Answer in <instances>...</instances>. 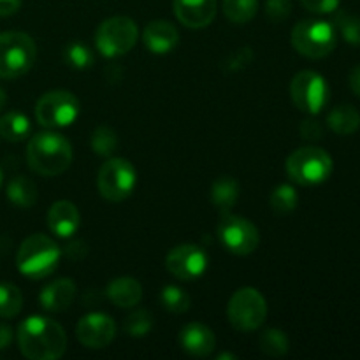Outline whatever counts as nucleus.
I'll return each instance as SVG.
<instances>
[{
    "label": "nucleus",
    "mask_w": 360,
    "mask_h": 360,
    "mask_svg": "<svg viewBox=\"0 0 360 360\" xmlns=\"http://www.w3.org/2000/svg\"><path fill=\"white\" fill-rule=\"evenodd\" d=\"M18 347L30 360H58L67 350V334L49 316L32 315L18 327Z\"/></svg>",
    "instance_id": "obj_1"
},
{
    "label": "nucleus",
    "mask_w": 360,
    "mask_h": 360,
    "mask_svg": "<svg viewBox=\"0 0 360 360\" xmlns=\"http://www.w3.org/2000/svg\"><path fill=\"white\" fill-rule=\"evenodd\" d=\"M28 167L39 176H58L72 164V146L58 132L35 134L27 146Z\"/></svg>",
    "instance_id": "obj_2"
},
{
    "label": "nucleus",
    "mask_w": 360,
    "mask_h": 360,
    "mask_svg": "<svg viewBox=\"0 0 360 360\" xmlns=\"http://www.w3.org/2000/svg\"><path fill=\"white\" fill-rule=\"evenodd\" d=\"M58 245L44 234H32L20 245L16 253V266L21 274L30 280H41L56 271L60 264Z\"/></svg>",
    "instance_id": "obj_3"
},
{
    "label": "nucleus",
    "mask_w": 360,
    "mask_h": 360,
    "mask_svg": "<svg viewBox=\"0 0 360 360\" xmlns=\"http://www.w3.org/2000/svg\"><path fill=\"white\" fill-rule=\"evenodd\" d=\"M37 60V46L25 32L0 34V77L16 79L34 67Z\"/></svg>",
    "instance_id": "obj_4"
},
{
    "label": "nucleus",
    "mask_w": 360,
    "mask_h": 360,
    "mask_svg": "<svg viewBox=\"0 0 360 360\" xmlns=\"http://www.w3.org/2000/svg\"><path fill=\"white\" fill-rule=\"evenodd\" d=\"M290 42L306 58H326L336 48V28L323 20H302L292 28Z\"/></svg>",
    "instance_id": "obj_5"
},
{
    "label": "nucleus",
    "mask_w": 360,
    "mask_h": 360,
    "mask_svg": "<svg viewBox=\"0 0 360 360\" xmlns=\"http://www.w3.org/2000/svg\"><path fill=\"white\" fill-rule=\"evenodd\" d=\"M333 167L330 155L316 146L299 148L287 158L288 178L302 186H315L327 181L333 174Z\"/></svg>",
    "instance_id": "obj_6"
},
{
    "label": "nucleus",
    "mask_w": 360,
    "mask_h": 360,
    "mask_svg": "<svg viewBox=\"0 0 360 360\" xmlns=\"http://www.w3.org/2000/svg\"><path fill=\"white\" fill-rule=\"evenodd\" d=\"M139 28L129 16H112L102 21L95 32V46L105 58L127 55L136 46Z\"/></svg>",
    "instance_id": "obj_7"
},
{
    "label": "nucleus",
    "mask_w": 360,
    "mask_h": 360,
    "mask_svg": "<svg viewBox=\"0 0 360 360\" xmlns=\"http://www.w3.org/2000/svg\"><path fill=\"white\" fill-rule=\"evenodd\" d=\"M227 316L231 326L241 333L257 330L266 322V297L253 287L239 288L229 301Z\"/></svg>",
    "instance_id": "obj_8"
},
{
    "label": "nucleus",
    "mask_w": 360,
    "mask_h": 360,
    "mask_svg": "<svg viewBox=\"0 0 360 360\" xmlns=\"http://www.w3.org/2000/svg\"><path fill=\"white\" fill-rule=\"evenodd\" d=\"M137 185L136 167L127 158H109L102 164L97 176L101 195L109 202H122L132 195Z\"/></svg>",
    "instance_id": "obj_9"
},
{
    "label": "nucleus",
    "mask_w": 360,
    "mask_h": 360,
    "mask_svg": "<svg viewBox=\"0 0 360 360\" xmlns=\"http://www.w3.org/2000/svg\"><path fill=\"white\" fill-rule=\"evenodd\" d=\"M79 112V101L67 90L48 91L35 104V120L39 125L51 130L72 125Z\"/></svg>",
    "instance_id": "obj_10"
},
{
    "label": "nucleus",
    "mask_w": 360,
    "mask_h": 360,
    "mask_svg": "<svg viewBox=\"0 0 360 360\" xmlns=\"http://www.w3.org/2000/svg\"><path fill=\"white\" fill-rule=\"evenodd\" d=\"M217 234L224 248L227 252L234 253V255L245 257L259 248V229L252 221L243 217H238V214L221 213Z\"/></svg>",
    "instance_id": "obj_11"
},
{
    "label": "nucleus",
    "mask_w": 360,
    "mask_h": 360,
    "mask_svg": "<svg viewBox=\"0 0 360 360\" xmlns=\"http://www.w3.org/2000/svg\"><path fill=\"white\" fill-rule=\"evenodd\" d=\"M290 98L295 108L308 115H319L329 102V84L315 70H301L290 81Z\"/></svg>",
    "instance_id": "obj_12"
},
{
    "label": "nucleus",
    "mask_w": 360,
    "mask_h": 360,
    "mask_svg": "<svg viewBox=\"0 0 360 360\" xmlns=\"http://www.w3.org/2000/svg\"><path fill=\"white\" fill-rule=\"evenodd\" d=\"M206 252L197 245H179L174 246L165 257V267L172 276L178 280L190 281L197 280L207 271Z\"/></svg>",
    "instance_id": "obj_13"
},
{
    "label": "nucleus",
    "mask_w": 360,
    "mask_h": 360,
    "mask_svg": "<svg viewBox=\"0 0 360 360\" xmlns=\"http://www.w3.org/2000/svg\"><path fill=\"white\" fill-rule=\"evenodd\" d=\"M76 336L83 347L90 350H101L115 340L116 323L105 313H90L77 322Z\"/></svg>",
    "instance_id": "obj_14"
},
{
    "label": "nucleus",
    "mask_w": 360,
    "mask_h": 360,
    "mask_svg": "<svg viewBox=\"0 0 360 360\" xmlns=\"http://www.w3.org/2000/svg\"><path fill=\"white\" fill-rule=\"evenodd\" d=\"M176 18L188 28L210 27L218 13V0H174Z\"/></svg>",
    "instance_id": "obj_15"
},
{
    "label": "nucleus",
    "mask_w": 360,
    "mask_h": 360,
    "mask_svg": "<svg viewBox=\"0 0 360 360\" xmlns=\"http://www.w3.org/2000/svg\"><path fill=\"white\" fill-rule=\"evenodd\" d=\"M144 46L155 55H167L179 44V32L171 21L157 20L148 23L143 34Z\"/></svg>",
    "instance_id": "obj_16"
},
{
    "label": "nucleus",
    "mask_w": 360,
    "mask_h": 360,
    "mask_svg": "<svg viewBox=\"0 0 360 360\" xmlns=\"http://www.w3.org/2000/svg\"><path fill=\"white\" fill-rule=\"evenodd\" d=\"M179 347L192 357H207L214 352L217 347V338L210 327L202 323H188L181 329L178 336Z\"/></svg>",
    "instance_id": "obj_17"
},
{
    "label": "nucleus",
    "mask_w": 360,
    "mask_h": 360,
    "mask_svg": "<svg viewBox=\"0 0 360 360\" xmlns=\"http://www.w3.org/2000/svg\"><path fill=\"white\" fill-rule=\"evenodd\" d=\"M48 229L58 238H70L81 227V213L70 200H56L48 211Z\"/></svg>",
    "instance_id": "obj_18"
},
{
    "label": "nucleus",
    "mask_w": 360,
    "mask_h": 360,
    "mask_svg": "<svg viewBox=\"0 0 360 360\" xmlns=\"http://www.w3.org/2000/svg\"><path fill=\"white\" fill-rule=\"evenodd\" d=\"M76 283L69 278H58L53 283L46 285L39 294V302L46 311L60 313L70 308V304L76 299Z\"/></svg>",
    "instance_id": "obj_19"
},
{
    "label": "nucleus",
    "mask_w": 360,
    "mask_h": 360,
    "mask_svg": "<svg viewBox=\"0 0 360 360\" xmlns=\"http://www.w3.org/2000/svg\"><path fill=\"white\" fill-rule=\"evenodd\" d=\"M108 297L118 308H134L143 299V287L132 276L115 278L108 285Z\"/></svg>",
    "instance_id": "obj_20"
},
{
    "label": "nucleus",
    "mask_w": 360,
    "mask_h": 360,
    "mask_svg": "<svg viewBox=\"0 0 360 360\" xmlns=\"http://www.w3.org/2000/svg\"><path fill=\"white\" fill-rule=\"evenodd\" d=\"M211 200L221 213H231L239 200V181L231 176H221L211 186Z\"/></svg>",
    "instance_id": "obj_21"
},
{
    "label": "nucleus",
    "mask_w": 360,
    "mask_h": 360,
    "mask_svg": "<svg viewBox=\"0 0 360 360\" xmlns=\"http://www.w3.org/2000/svg\"><path fill=\"white\" fill-rule=\"evenodd\" d=\"M327 125L338 136H352L360 127V115L357 109L350 104L336 105L327 116Z\"/></svg>",
    "instance_id": "obj_22"
},
{
    "label": "nucleus",
    "mask_w": 360,
    "mask_h": 360,
    "mask_svg": "<svg viewBox=\"0 0 360 360\" xmlns=\"http://www.w3.org/2000/svg\"><path fill=\"white\" fill-rule=\"evenodd\" d=\"M7 199L16 207H23V210L35 206L39 199L37 186L25 176H16L7 185Z\"/></svg>",
    "instance_id": "obj_23"
},
{
    "label": "nucleus",
    "mask_w": 360,
    "mask_h": 360,
    "mask_svg": "<svg viewBox=\"0 0 360 360\" xmlns=\"http://www.w3.org/2000/svg\"><path fill=\"white\" fill-rule=\"evenodd\" d=\"M30 120L20 111H9L0 118V136L9 143H20L30 134Z\"/></svg>",
    "instance_id": "obj_24"
},
{
    "label": "nucleus",
    "mask_w": 360,
    "mask_h": 360,
    "mask_svg": "<svg viewBox=\"0 0 360 360\" xmlns=\"http://www.w3.org/2000/svg\"><path fill=\"white\" fill-rule=\"evenodd\" d=\"M221 7L229 21L245 25L255 18L259 11V0H224Z\"/></svg>",
    "instance_id": "obj_25"
},
{
    "label": "nucleus",
    "mask_w": 360,
    "mask_h": 360,
    "mask_svg": "<svg viewBox=\"0 0 360 360\" xmlns=\"http://www.w3.org/2000/svg\"><path fill=\"white\" fill-rule=\"evenodd\" d=\"M271 210L276 214H290L292 211H295L299 204V195L297 190L292 185H278L276 188L271 193Z\"/></svg>",
    "instance_id": "obj_26"
},
{
    "label": "nucleus",
    "mask_w": 360,
    "mask_h": 360,
    "mask_svg": "<svg viewBox=\"0 0 360 360\" xmlns=\"http://www.w3.org/2000/svg\"><path fill=\"white\" fill-rule=\"evenodd\" d=\"M23 308V294L14 283H0V316L14 319Z\"/></svg>",
    "instance_id": "obj_27"
},
{
    "label": "nucleus",
    "mask_w": 360,
    "mask_h": 360,
    "mask_svg": "<svg viewBox=\"0 0 360 360\" xmlns=\"http://www.w3.org/2000/svg\"><path fill=\"white\" fill-rule=\"evenodd\" d=\"M160 302L167 311L174 313V315H181V313H186L190 309L192 299L183 288L176 287V285H167V287L162 288Z\"/></svg>",
    "instance_id": "obj_28"
},
{
    "label": "nucleus",
    "mask_w": 360,
    "mask_h": 360,
    "mask_svg": "<svg viewBox=\"0 0 360 360\" xmlns=\"http://www.w3.org/2000/svg\"><path fill=\"white\" fill-rule=\"evenodd\" d=\"M260 350L267 355V357H283L288 352V338L283 330L280 329H267L264 330L260 336Z\"/></svg>",
    "instance_id": "obj_29"
},
{
    "label": "nucleus",
    "mask_w": 360,
    "mask_h": 360,
    "mask_svg": "<svg viewBox=\"0 0 360 360\" xmlns=\"http://www.w3.org/2000/svg\"><path fill=\"white\" fill-rule=\"evenodd\" d=\"M91 150L101 157H109L118 148V136L111 127H97L91 134Z\"/></svg>",
    "instance_id": "obj_30"
},
{
    "label": "nucleus",
    "mask_w": 360,
    "mask_h": 360,
    "mask_svg": "<svg viewBox=\"0 0 360 360\" xmlns=\"http://www.w3.org/2000/svg\"><path fill=\"white\" fill-rule=\"evenodd\" d=\"M63 60L72 69L84 70L94 63V53H91V49L88 46L81 44V42H70L63 49Z\"/></svg>",
    "instance_id": "obj_31"
},
{
    "label": "nucleus",
    "mask_w": 360,
    "mask_h": 360,
    "mask_svg": "<svg viewBox=\"0 0 360 360\" xmlns=\"http://www.w3.org/2000/svg\"><path fill=\"white\" fill-rule=\"evenodd\" d=\"M153 327V316L146 309H137L127 316L123 329L130 338H144Z\"/></svg>",
    "instance_id": "obj_32"
},
{
    "label": "nucleus",
    "mask_w": 360,
    "mask_h": 360,
    "mask_svg": "<svg viewBox=\"0 0 360 360\" xmlns=\"http://www.w3.org/2000/svg\"><path fill=\"white\" fill-rule=\"evenodd\" d=\"M336 27L343 39L354 46H360V16L341 13L336 18Z\"/></svg>",
    "instance_id": "obj_33"
},
{
    "label": "nucleus",
    "mask_w": 360,
    "mask_h": 360,
    "mask_svg": "<svg viewBox=\"0 0 360 360\" xmlns=\"http://www.w3.org/2000/svg\"><path fill=\"white\" fill-rule=\"evenodd\" d=\"M267 18L274 23H281L287 20L292 13V2L290 0H267L266 4Z\"/></svg>",
    "instance_id": "obj_34"
},
{
    "label": "nucleus",
    "mask_w": 360,
    "mask_h": 360,
    "mask_svg": "<svg viewBox=\"0 0 360 360\" xmlns=\"http://www.w3.org/2000/svg\"><path fill=\"white\" fill-rule=\"evenodd\" d=\"M341 0H301L302 7L309 13L315 14H329L340 7Z\"/></svg>",
    "instance_id": "obj_35"
},
{
    "label": "nucleus",
    "mask_w": 360,
    "mask_h": 360,
    "mask_svg": "<svg viewBox=\"0 0 360 360\" xmlns=\"http://www.w3.org/2000/svg\"><path fill=\"white\" fill-rule=\"evenodd\" d=\"M299 132H301V136L304 137V139L316 141L323 136V127L320 125V122L309 118V120H304V122L301 123V127H299Z\"/></svg>",
    "instance_id": "obj_36"
},
{
    "label": "nucleus",
    "mask_w": 360,
    "mask_h": 360,
    "mask_svg": "<svg viewBox=\"0 0 360 360\" xmlns=\"http://www.w3.org/2000/svg\"><path fill=\"white\" fill-rule=\"evenodd\" d=\"M21 0H0V18L13 16L20 11Z\"/></svg>",
    "instance_id": "obj_37"
},
{
    "label": "nucleus",
    "mask_w": 360,
    "mask_h": 360,
    "mask_svg": "<svg viewBox=\"0 0 360 360\" xmlns=\"http://www.w3.org/2000/svg\"><path fill=\"white\" fill-rule=\"evenodd\" d=\"M13 343V329L7 323L0 322V350H6Z\"/></svg>",
    "instance_id": "obj_38"
},
{
    "label": "nucleus",
    "mask_w": 360,
    "mask_h": 360,
    "mask_svg": "<svg viewBox=\"0 0 360 360\" xmlns=\"http://www.w3.org/2000/svg\"><path fill=\"white\" fill-rule=\"evenodd\" d=\"M348 83H350L352 91L360 97V65H357L354 70H352L350 77H348Z\"/></svg>",
    "instance_id": "obj_39"
},
{
    "label": "nucleus",
    "mask_w": 360,
    "mask_h": 360,
    "mask_svg": "<svg viewBox=\"0 0 360 360\" xmlns=\"http://www.w3.org/2000/svg\"><path fill=\"white\" fill-rule=\"evenodd\" d=\"M6 102H7V95H6V91H4L2 88H0V111H2V109H4Z\"/></svg>",
    "instance_id": "obj_40"
},
{
    "label": "nucleus",
    "mask_w": 360,
    "mask_h": 360,
    "mask_svg": "<svg viewBox=\"0 0 360 360\" xmlns=\"http://www.w3.org/2000/svg\"><path fill=\"white\" fill-rule=\"evenodd\" d=\"M221 359H231V360H236L238 357H236V355H231V354H220V355H218V360H221Z\"/></svg>",
    "instance_id": "obj_41"
},
{
    "label": "nucleus",
    "mask_w": 360,
    "mask_h": 360,
    "mask_svg": "<svg viewBox=\"0 0 360 360\" xmlns=\"http://www.w3.org/2000/svg\"><path fill=\"white\" fill-rule=\"evenodd\" d=\"M2 181H4V172L2 169H0V186H2Z\"/></svg>",
    "instance_id": "obj_42"
}]
</instances>
